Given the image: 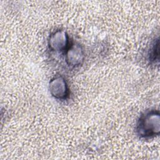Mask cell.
<instances>
[{"mask_svg":"<svg viewBox=\"0 0 160 160\" xmlns=\"http://www.w3.org/2000/svg\"><path fill=\"white\" fill-rule=\"evenodd\" d=\"M137 131L142 137L158 135L159 132V114L158 111H151L143 115L139 120Z\"/></svg>","mask_w":160,"mask_h":160,"instance_id":"1","label":"cell"},{"mask_svg":"<svg viewBox=\"0 0 160 160\" xmlns=\"http://www.w3.org/2000/svg\"><path fill=\"white\" fill-rule=\"evenodd\" d=\"M49 44L51 49L54 51H62L68 46V36L66 32L58 31L51 36Z\"/></svg>","mask_w":160,"mask_h":160,"instance_id":"2","label":"cell"},{"mask_svg":"<svg viewBox=\"0 0 160 160\" xmlns=\"http://www.w3.org/2000/svg\"><path fill=\"white\" fill-rule=\"evenodd\" d=\"M49 88L52 96L57 98H64L68 94V89L66 82L61 78H56L52 79Z\"/></svg>","mask_w":160,"mask_h":160,"instance_id":"3","label":"cell"},{"mask_svg":"<svg viewBox=\"0 0 160 160\" xmlns=\"http://www.w3.org/2000/svg\"><path fill=\"white\" fill-rule=\"evenodd\" d=\"M82 51L79 46H72L69 48L67 54V62L69 64L73 66L78 65L81 63V61H82Z\"/></svg>","mask_w":160,"mask_h":160,"instance_id":"4","label":"cell"},{"mask_svg":"<svg viewBox=\"0 0 160 160\" xmlns=\"http://www.w3.org/2000/svg\"><path fill=\"white\" fill-rule=\"evenodd\" d=\"M158 56H159V40L157 39L154 43L151 50H150L149 58L152 61H155L156 59H158Z\"/></svg>","mask_w":160,"mask_h":160,"instance_id":"5","label":"cell"}]
</instances>
